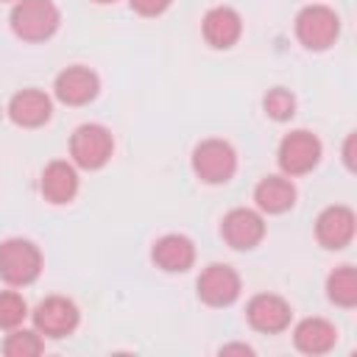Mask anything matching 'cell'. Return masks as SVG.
<instances>
[{"mask_svg":"<svg viewBox=\"0 0 357 357\" xmlns=\"http://www.w3.org/2000/svg\"><path fill=\"white\" fill-rule=\"evenodd\" d=\"M11 31L22 42H45L61 25V11L53 0H17L8 14Z\"/></svg>","mask_w":357,"mask_h":357,"instance_id":"cell-1","label":"cell"},{"mask_svg":"<svg viewBox=\"0 0 357 357\" xmlns=\"http://www.w3.org/2000/svg\"><path fill=\"white\" fill-rule=\"evenodd\" d=\"M42 251L25 237H8L0 243V279L8 287H28L42 273Z\"/></svg>","mask_w":357,"mask_h":357,"instance_id":"cell-2","label":"cell"},{"mask_svg":"<svg viewBox=\"0 0 357 357\" xmlns=\"http://www.w3.org/2000/svg\"><path fill=\"white\" fill-rule=\"evenodd\" d=\"M190 165H192V173L198 176V181H204V184H226L237 173V151L231 148V142L209 137V139H201L192 148Z\"/></svg>","mask_w":357,"mask_h":357,"instance_id":"cell-3","label":"cell"},{"mask_svg":"<svg viewBox=\"0 0 357 357\" xmlns=\"http://www.w3.org/2000/svg\"><path fill=\"white\" fill-rule=\"evenodd\" d=\"M340 36V17L324 3L304 6L296 14V39L307 50H329Z\"/></svg>","mask_w":357,"mask_h":357,"instance_id":"cell-4","label":"cell"},{"mask_svg":"<svg viewBox=\"0 0 357 357\" xmlns=\"http://www.w3.org/2000/svg\"><path fill=\"white\" fill-rule=\"evenodd\" d=\"M112 153H114V137L100 123H84L70 137V156L73 165L81 170H100L103 165H109Z\"/></svg>","mask_w":357,"mask_h":357,"instance_id":"cell-5","label":"cell"},{"mask_svg":"<svg viewBox=\"0 0 357 357\" xmlns=\"http://www.w3.org/2000/svg\"><path fill=\"white\" fill-rule=\"evenodd\" d=\"M321 153H324L321 139L307 128H296L282 137L276 148V162L284 176L296 178V176H307L310 170H315L321 162Z\"/></svg>","mask_w":357,"mask_h":357,"instance_id":"cell-6","label":"cell"},{"mask_svg":"<svg viewBox=\"0 0 357 357\" xmlns=\"http://www.w3.org/2000/svg\"><path fill=\"white\" fill-rule=\"evenodd\" d=\"M31 318H33V329L42 337L61 340V337H70L78 329L81 312H78L73 298H67V296H47V298H42L33 307Z\"/></svg>","mask_w":357,"mask_h":357,"instance_id":"cell-7","label":"cell"},{"mask_svg":"<svg viewBox=\"0 0 357 357\" xmlns=\"http://www.w3.org/2000/svg\"><path fill=\"white\" fill-rule=\"evenodd\" d=\"M195 290H198V298L206 307H229L240 298L243 282H240V273L231 265L212 262L201 271V276L195 282Z\"/></svg>","mask_w":357,"mask_h":357,"instance_id":"cell-8","label":"cell"},{"mask_svg":"<svg viewBox=\"0 0 357 357\" xmlns=\"http://www.w3.org/2000/svg\"><path fill=\"white\" fill-rule=\"evenodd\" d=\"M220 237L229 248L234 251H251L262 243L265 237V218L259 209H248V206H237L229 209L220 220Z\"/></svg>","mask_w":357,"mask_h":357,"instance_id":"cell-9","label":"cell"},{"mask_svg":"<svg viewBox=\"0 0 357 357\" xmlns=\"http://www.w3.org/2000/svg\"><path fill=\"white\" fill-rule=\"evenodd\" d=\"M245 321L262 335H279L293 321V307L276 293H257L245 304Z\"/></svg>","mask_w":357,"mask_h":357,"instance_id":"cell-10","label":"cell"},{"mask_svg":"<svg viewBox=\"0 0 357 357\" xmlns=\"http://www.w3.org/2000/svg\"><path fill=\"white\" fill-rule=\"evenodd\" d=\"M354 231H357V218L343 204H332L321 209V215L315 218V240L326 251H340L351 245Z\"/></svg>","mask_w":357,"mask_h":357,"instance_id":"cell-11","label":"cell"},{"mask_svg":"<svg viewBox=\"0 0 357 357\" xmlns=\"http://www.w3.org/2000/svg\"><path fill=\"white\" fill-rule=\"evenodd\" d=\"M98 92H100V78L95 70L84 64L64 67L53 81V95L67 106H86L89 100L98 98Z\"/></svg>","mask_w":357,"mask_h":357,"instance_id":"cell-12","label":"cell"},{"mask_svg":"<svg viewBox=\"0 0 357 357\" xmlns=\"http://www.w3.org/2000/svg\"><path fill=\"white\" fill-rule=\"evenodd\" d=\"M201 33L209 47L229 50L243 36V17L231 6H212L201 20Z\"/></svg>","mask_w":357,"mask_h":357,"instance_id":"cell-13","label":"cell"},{"mask_svg":"<svg viewBox=\"0 0 357 357\" xmlns=\"http://www.w3.org/2000/svg\"><path fill=\"white\" fill-rule=\"evenodd\" d=\"M151 262L165 273H184L195 265V243L187 234H162L151 245Z\"/></svg>","mask_w":357,"mask_h":357,"instance_id":"cell-14","label":"cell"},{"mask_svg":"<svg viewBox=\"0 0 357 357\" xmlns=\"http://www.w3.org/2000/svg\"><path fill=\"white\" fill-rule=\"evenodd\" d=\"M8 120L20 128H39L50 120L53 114V100L42 89H20L8 100Z\"/></svg>","mask_w":357,"mask_h":357,"instance_id":"cell-15","label":"cell"},{"mask_svg":"<svg viewBox=\"0 0 357 357\" xmlns=\"http://www.w3.org/2000/svg\"><path fill=\"white\" fill-rule=\"evenodd\" d=\"M39 190L42 198L53 206H64L78 195V170L73 162L64 159H53L45 165L42 178H39Z\"/></svg>","mask_w":357,"mask_h":357,"instance_id":"cell-16","label":"cell"},{"mask_svg":"<svg viewBox=\"0 0 357 357\" xmlns=\"http://www.w3.org/2000/svg\"><path fill=\"white\" fill-rule=\"evenodd\" d=\"M296 198H298V190H296L293 178L284 176V173L265 176V178H259L257 187H254V204H257V209L265 212V215H282V212L293 209Z\"/></svg>","mask_w":357,"mask_h":357,"instance_id":"cell-17","label":"cell"},{"mask_svg":"<svg viewBox=\"0 0 357 357\" xmlns=\"http://www.w3.org/2000/svg\"><path fill=\"white\" fill-rule=\"evenodd\" d=\"M337 343V326L326 318H304L293 329V346L301 354H326Z\"/></svg>","mask_w":357,"mask_h":357,"instance_id":"cell-18","label":"cell"},{"mask_svg":"<svg viewBox=\"0 0 357 357\" xmlns=\"http://www.w3.org/2000/svg\"><path fill=\"white\" fill-rule=\"evenodd\" d=\"M326 298L340 310L357 307V271H354V265H337L326 276Z\"/></svg>","mask_w":357,"mask_h":357,"instance_id":"cell-19","label":"cell"},{"mask_svg":"<svg viewBox=\"0 0 357 357\" xmlns=\"http://www.w3.org/2000/svg\"><path fill=\"white\" fill-rule=\"evenodd\" d=\"M45 351V337L36 329H11L3 340V354L6 357H36Z\"/></svg>","mask_w":357,"mask_h":357,"instance_id":"cell-20","label":"cell"},{"mask_svg":"<svg viewBox=\"0 0 357 357\" xmlns=\"http://www.w3.org/2000/svg\"><path fill=\"white\" fill-rule=\"evenodd\" d=\"M262 109H265V114H268L271 120L287 123V120L296 114V95H293L290 89H284V86H273V89L265 92Z\"/></svg>","mask_w":357,"mask_h":357,"instance_id":"cell-21","label":"cell"},{"mask_svg":"<svg viewBox=\"0 0 357 357\" xmlns=\"http://www.w3.org/2000/svg\"><path fill=\"white\" fill-rule=\"evenodd\" d=\"M28 318V304L17 290H0V329L11 332Z\"/></svg>","mask_w":357,"mask_h":357,"instance_id":"cell-22","label":"cell"},{"mask_svg":"<svg viewBox=\"0 0 357 357\" xmlns=\"http://www.w3.org/2000/svg\"><path fill=\"white\" fill-rule=\"evenodd\" d=\"M173 0H128V6L139 14V17H162L170 8Z\"/></svg>","mask_w":357,"mask_h":357,"instance_id":"cell-23","label":"cell"},{"mask_svg":"<svg viewBox=\"0 0 357 357\" xmlns=\"http://www.w3.org/2000/svg\"><path fill=\"white\" fill-rule=\"evenodd\" d=\"M229 354H243V357H251L254 349L245 346V343H229V346H220V357H229Z\"/></svg>","mask_w":357,"mask_h":357,"instance_id":"cell-24","label":"cell"},{"mask_svg":"<svg viewBox=\"0 0 357 357\" xmlns=\"http://www.w3.org/2000/svg\"><path fill=\"white\" fill-rule=\"evenodd\" d=\"M343 162H346V167H349V170H354V167H357V162H354V134H349V137H346V142H343Z\"/></svg>","mask_w":357,"mask_h":357,"instance_id":"cell-25","label":"cell"},{"mask_svg":"<svg viewBox=\"0 0 357 357\" xmlns=\"http://www.w3.org/2000/svg\"><path fill=\"white\" fill-rule=\"evenodd\" d=\"M92 3H100V6H106V3H117V0H92Z\"/></svg>","mask_w":357,"mask_h":357,"instance_id":"cell-26","label":"cell"},{"mask_svg":"<svg viewBox=\"0 0 357 357\" xmlns=\"http://www.w3.org/2000/svg\"><path fill=\"white\" fill-rule=\"evenodd\" d=\"M0 3H11V0H0Z\"/></svg>","mask_w":357,"mask_h":357,"instance_id":"cell-27","label":"cell"}]
</instances>
